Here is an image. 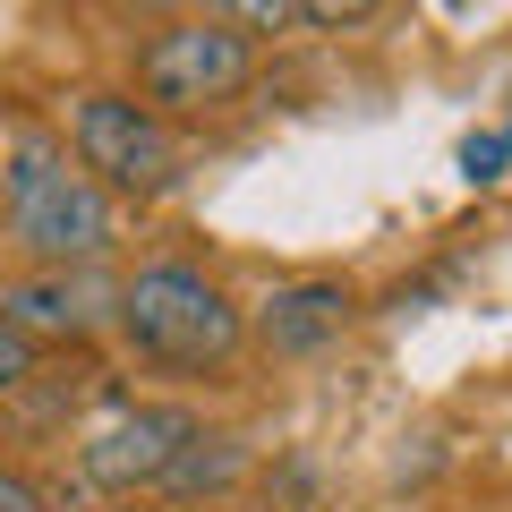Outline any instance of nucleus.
Wrapping results in <instances>:
<instances>
[{
	"label": "nucleus",
	"instance_id": "8",
	"mask_svg": "<svg viewBox=\"0 0 512 512\" xmlns=\"http://www.w3.org/2000/svg\"><path fill=\"white\" fill-rule=\"evenodd\" d=\"M248 478V436H197L180 453V470L163 478V495H180V504H197V495H222Z\"/></svg>",
	"mask_w": 512,
	"mask_h": 512
},
{
	"label": "nucleus",
	"instance_id": "5",
	"mask_svg": "<svg viewBox=\"0 0 512 512\" xmlns=\"http://www.w3.org/2000/svg\"><path fill=\"white\" fill-rule=\"evenodd\" d=\"M197 436H205L197 410H180V402H111L77 436V470L103 495H163V478L180 470V453Z\"/></svg>",
	"mask_w": 512,
	"mask_h": 512
},
{
	"label": "nucleus",
	"instance_id": "3",
	"mask_svg": "<svg viewBox=\"0 0 512 512\" xmlns=\"http://www.w3.org/2000/svg\"><path fill=\"white\" fill-rule=\"evenodd\" d=\"M69 154L86 163V180H103L111 197H171L188 180L180 137L163 128V111L137 103L120 86L69 94Z\"/></svg>",
	"mask_w": 512,
	"mask_h": 512
},
{
	"label": "nucleus",
	"instance_id": "10",
	"mask_svg": "<svg viewBox=\"0 0 512 512\" xmlns=\"http://www.w3.org/2000/svg\"><path fill=\"white\" fill-rule=\"evenodd\" d=\"M35 367H43V342H26V333L0 316V402H9V393H26V384H35Z\"/></svg>",
	"mask_w": 512,
	"mask_h": 512
},
{
	"label": "nucleus",
	"instance_id": "6",
	"mask_svg": "<svg viewBox=\"0 0 512 512\" xmlns=\"http://www.w3.org/2000/svg\"><path fill=\"white\" fill-rule=\"evenodd\" d=\"M0 316L26 342H86V333L120 325V291L103 274H26L0 291Z\"/></svg>",
	"mask_w": 512,
	"mask_h": 512
},
{
	"label": "nucleus",
	"instance_id": "4",
	"mask_svg": "<svg viewBox=\"0 0 512 512\" xmlns=\"http://www.w3.org/2000/svg\"><path fill=\"white\" fill-rule=\"evenodd\" d=\"M256 77V35L239 18H180L137 52V94L154 111H214Z\"/></svg>",
	"mask_w": 512,
	"mask_h": 512
},
{
	"label": "nucleus",
	"instance_id": "7",
	"mask_svg": "<svg viewBox=\"0 0 512 512\" xmlns=\"http://www.w3.org/2000/svg\"><path fill=\"white\" fill-rule=\"evenodd\" d=\"M359 316L342 274H299V282H274L265 308H256V342L274 350V359H316V350L342 342V325Z\"/></svg>",
	"mask_w": 512,
	"mask_h": 512
},
{
	"label": "nucleus",
	"instance_id": "11",
	"mask_svg": "<svg viewBox=\"0 0 512 512\" xmlns=\"http://www.w3.org/2000/svg\"><path fill=\"white\" fill-rule=\"evenodd\" d=\"M0 512H52V504H43V487L26 470H0Z\"/></svg>",
	"mask_w": 512,
	"mask_h": 512
},
{
	"label": "nucleus",
	"instance_id": "2",
	"mask_svg": "<svg viewBox=\"0 0 512 512\" xmlns=\"http://www.w3.org/2000/svg\"><path fill=\"white\" fill-rule=\"evenodd\" d=\"M120 333L154 367H231L248 342V316L197 265H137L120 282Z\"/></svg>",
	"mask_w": 512,
	"mask_h": 512
},
{
	"label": "nucleus",
	"instance_id": "1",
	"mask_svg": "<svg viewBox=\"0 0 512 512\" xmlns=\"http://www.w3.org/2000/svg\"><path fill=\"white\" fill-rule=\"evenodd\" d=\"M0 231L43 274H94L111 256V239H120V214H111V188L86 180L69 137L18 120L0 137Z\"/></svg>",
	"mask_w": 512,
	"mask_h": 512
},
{
	"label": "nucleus",
	"instance_id": "9",
	"mask_svg": "<svg viewBox=\"0 0 512 512\" xmlns=\"http://www.w3.org/2000/svg\"><path fill=\"white\" fill-rule=\"evenodd\" d=\"M461 180H470V188H495V180H512V120H495V128H470V137H461Z\"/></svg>",
	"mask_w": 512,
	"mask_h": 512
}]
</instances>
